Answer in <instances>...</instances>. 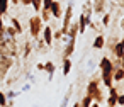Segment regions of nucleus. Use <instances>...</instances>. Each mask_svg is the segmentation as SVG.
Returning a JSON list of instances; mask_svg holds the SVG:
<instances>
[{"label":"nucleus","instance_id":"nucleus-20","mask_svg":"<svg viewBox=\"0 0 124 107\" xmlns=\"http://www.w3.org/2000/svg\"><path fill=\"white\" fill-rule=\"evenodd\" d=\"M110 53L114 54V58H117V60H119V58H121V56L124 54V48L121 46V43H117V44H116V46L112 48V51H110Z\"/></svg>","mask_w":124,"mask_h":107},{"label":"nucleus","instance_id":"nucleus-35","mask_svg":"<svg viewBox=\"0 0 124 107\" xmlns=\"http://www.w3.org/2000/svg\"><path fill=\"white\" fill-rule=\"evenodd\" d=\"M36 70H39V71H44V63H38V65H36Z\"/></svg>","mask_w":124,"mask_h":107},{"label":"nucleus","instance_id":"nucleus-5","mask_svg":"<svg viewBox=\"0 0 124 107\" xmlns=\"http://www.w3.org/2000/svg\"><path fill=\"white\" fill-rule=\"evenodd\" d=\"M41 34H43V41L46 43V46L48 48H51L53 46V26H48L46 24V27H43V31H41Z\"/></svg>","mask_w":124,"mask_h":107},{"label":"nucleus","instance_id":"nucleus-34","mask_svg":"<svg viewBox=\"0 0 124 107\" xmlns=\"http://www.w3.org/2000/svg\"><path fill=\"white\" fill-rule=\"evenodd\" d=\"M32 4V0H21V5H24V7H29Z\"/></svg>","mask_w":124,"mask_h":107},{"label":"nucleus","instance_id":"nucleus-8","mask_svg":"<svg viewBox=\"0 0 124 107\" xmlns=\"http://www.w3.org/2000/svg\"><path fill=\"white\" fill-rule=\"evenodd\" d=\"M75 48H77V41L68 39L65 43V48H63V58H71L73 53H75Z\"/></svg>","mask_w":124,"mask_h":107},{"label":"nucleus","instance_id":"nucleus-2","mask_svg":"<svg viewBox=\"0 0 124 107\" xmlns=\"http://www.w3.org/2000/svg\"><path fill=\"white\" fill-rule=\"evenodd\" d=\"M43 27H44V22L41 21L39 15L29 17V32H31V38H32V39H38V38L41 36Z\"/></svg>","mask_w":124,"mask_h":107},{"label":"nucleus","instance_id":"nucleus-15","mask_svg":"<svg viewBox=\"0 0 124 107\" xmlns=\"http://www.w3.org/2000/svg\"><path fill=\"white\" fill-rule=\"evenodd\" d=\"M71 68H73V61H71V58H63V68H61V73L66 76V75H70Z\"/></svg>","mask_w":124,"mask_h":107},{"label":"nucleus","instance_id":"nucleus-42","mask_svg":"<svg viewBox=\"0 0 124 107\" xmlns=\"http://www.w3.org/2000/svg\"><path fill=\"white\" fill-rule=\"evenodd\" d=\"M121 29H122V32H124V17L121 19Z\"/></svg>","mask_w":124,"mask_h":107},{"label":"nucleus","instance_id":"nucleus-13","mask_svg":"<svg viewBox=\"0 0 124 107\" xmlns=\"http://www.w3.org/2000/svg\"><path fill=\"white\" fill-rule=\"evenodd\" d=\"M44 71L48 73V80H53L54 71H56V65H54L53 61H46V63H44Z\"/></svg>","mask_w":124,"mask_h":107},{"label":"nucleus","instance_id":"nucleus-12","mask_svg":"<svg viewBox=\"0 0 124 107\" xmlns=\"http://www.w3.org/2000/svg\"><path fill=\"white\" fill-rule=\"evenodd\" d=\"M104 46H105V38L102 34H95V39L92 43V48L93 49H102Z\"/></svg>","mask_w":124,"mask_h":107},{"label":"nucleus","instance_id":"nucleus-17","mask_svg":"<svg viewBox=\"0 0 124 107\" xmlns=\"http://www.w3.org/2000/svg\"><path fill=\"white\" fill-rule=\"evenodd\" d=\"M10 26L17 31V34H22L24 32V27H22V24H21V21H17V17H10Z\"/></svg>","mask_w":124,"mask_h":107},{"label":"nucleus","instance_id":"nucleus-29","mask_svg":"<svg viewBox=\"0 0 124 107\" xmlns=\"http://www.w3.org/2000/svg\"><path fill=\"white\" fill-rule=\"evenodd\" d=\"M17 95H21V92H16V90H9V92H5L7 100H9V99H16Z\"/></svg>","mask_w":124,"mask_h":107},{"label":"nucleus","instance_id":"nucleus-32","mask_svg":"<svg viewBox=\"0 0 124 107\" xmlns=\"http://www.w3.org/2000/svg\"><path fill=\"white\" fill-rule=\"evenodd\" d=\"M41 2H43V7H41V9H46V10H49L51 4H53V0H41Z\"/></svg>","mask_w":124,"mask_h":107},{"label":"nucleus","instance_id":"nucleus-19","mask_svg":"<svg viewBox=\"0 0 124 107\" xmlns=\"http://www.w3.org/2000/svg\"><path fill=\"white\" fill-rule=\"evenodd\" d=\"M117 43H119V38H117V36H110L109 39H105V46H104V48H107L109 51H112V48H114Z\"/></svg>","mask_w":124,"mask_h":107},{"label":"nucleus","instance_id":"nucleus-26","mask_svg":"<svg viewBox=\"0 0 124 107\" xmlns=\"http://www.w3.org/2000/svg\"><path fill=\"white\" fill-rule=\"evenodd\" d=\"M39 12H41V15H39V17H41V21L48 24V22L51 21V14H49V10H46V9H41Z\"/></svg>","mask_w":124,"mask_h":107},{"label":"nucleus","instance_id":"nucleus-38","mask_svg":"<svg viewBox=\"0 0 124 107\" xmlns=\"http://www.w3.org/2000/svg\"><path fill=\"white\" fill-rule=\"evenodd\" d=\"M29 88H31V83H26V85L22 87V90H21V92H27Z\"/></svg>","mask_w":124,"mask_h":107},{"label":"nucleus","instance_id":"nucleus-37","mask_svg":"<svg viewBox=\"0 0 124 107\" xmlns=\"http://www.w3.org/2000/svg\"><path fill=\"white\" fill-rule=\"evenodd\" d=\"M119 68H124V54L119 58Z\"/></svg>","mask_w":124,"mask_h":107},{"label":"nucleus","instance_id":"nucleus-23","mask_svg":"<svg viewBox=\"0 0 124 107\" xmlns=\"http://www.w3.org/2000/svg\"><path fill=\"white\" fill-rule=\"evenodd\" d=\"M4 29H5V36H7V38H10V39H16V38L19 36V34H17V31H16L12 26H5Z\"/></svg>","mask_w":124,"mask_h":107},{"label":"nucleus","instance_id":"nucleus-18","mask_svg":"<svg viewBox=\"0 0 124 107\" xmlns=\"http://www.w3.org/2000/svg\"><path fill=\"white\" fill-rule=\"evenodd\" d=\"M9 7H10L9 0H0V17H4V15L9 14Z\"/></svg>","mask_w":124,"mask_h":107},{"label":"nucleus","instance_id":"nucleus-3","mask_svg":"<svg viewBox=\"0 0 124 107\" xmlns=\"http://www.w3.org/2000/svg\"><path fill=\"white\" fill-rule=\"evenodd\" d=\"M12 65H14V58H10V56H0V80L5 78V75L12 68Z\"/></svg>","mask_w":124,"mask_h":107},{"label":"nucleus","instance_id":"nucleus-36","mask_svg":"<svg viewBox=\"0 0 124 107\" xmlns=\"http://www.w3.org/2000/svg\"><path fill=\"white\" fill-rule=\"evenodd\" d=\"M9 2H10V5H14V7L21 5V0H9Z\"/></svg>","mask_w":124,"mask_h":107},{"label":"nucleus","instance_id":"nucleus-39","mask_svg":"<svg viewBox=\"0 0 124 107\" xmlns=\"http://www.w3.org/2000/svg\"><path fill=\"white\" fill-rule=\"evenodd\" d=\"M4 26H5V22H4V17H0V31L4 29Z\"/></svg>","mask_w":124,"mask_h":107},{"label":"nucleus","instance_id":"nucleus-14","mask_svg":"<svg viewBox=\"0 0 124 107\" xmlns=\"http://www.w3.org/2000/svg\"><path fill=\"white\" fill-rule=\"evenodd\" d=\"M82 14L87 15V17H92V15H93V5H92V0H87V2L82 5Z\"/></svg>","mask_w":124,"mask_h":107},{"label":"nucleus","instance_id":"nucleus-21","mask_svg":"<svg viewBox=\"0 0 124 107\" xmlns=\"http://www.w3.org/2000/svg\"><path fill=\"white\" fill-rule=\"evenodd\" d=\"M71 92H73V85H70V87H68V92L65 93V97H63V100H61V104H60V107H68V102H70Z\"/></svg>","mask_w":124,"mask_h":107},{"label":"nucleus","instance_id":"nucleus-33","mask_svg":"<svg viewBox=\"0 0 124 107\" xmlns=\"http://www.w3.org/2000/svg\"><path fill=\"white\" fill-rule=\"evenodd\" d=\"M117 105H122L124 107V93H119L117 95Z\"/></svg>","mask_w":124,"mask_h":107},{"label":"nucleus","instance_id":"nucleus-24","mask_svg":"<svg viewBox=\"0 0 124 107\" xmlns=\"http://www.w3.org/2000/svg\"><path fill=\"white\" fill-rule=\"evenodd\" d=\"M78 102H80V107H90V105H92V102H93V99H92L90 95H87V93H85V95L82 97V100H78Z\"/></svg>","mask_w":124,"mask_h":107},{"label":"nucleus","instance_id":"nucleus-28","mask_svg":"<svg viewBox=\"0 0 124 107\" xmlns=\"http://www.w3.org/2000/svg\"><path fill=\"white\" fill-rule=\"evenodd\" d=\"M32 9H34V12H39L41 10V7H43V2H41V0H32Z\"/></svg>","mask_w":124,"mask_h":107},{"label":"nucleus","instance_id":"nucleus-22","mask_svg":"<svg viewBox=\"0 0 124 107\" xmlns=\"http://www.w3.org/2000/svg\"><path fill=\"white\" fill-rule=\"evenodd\" d=\"M112 78H114V82H122L124 80V68H116Z\"/></svg>","mask_w":124,"mask_h":107},{"label":"nucleus","instance_id":"nucleus-9","mask_svg":"<svg viewBox=\"0 0 124 107\" xmlns=\"http://www.w3.org/2000/svg\"><path fill=\"white\" fill-rule=\"evenodd\" d=\"M78 34H83L85 31H87V27H88V24L92 22V17H87V15H83V14H80V17H78Z\"/></svg>","mask_w":124,"mask_h":107},{"label":"nucleus","instance_id":"nucleus-1","mask_svg":"<svg viewBox=\"0 0 124 107\" xmlns=\"http://www.w3.org/2000/svg\"><path fill=\"white\" fill-rule=\"evenodd\" d=\"M71 21H73V2L70 0V4H68L66 9L63 10V17H61V29H60V32H61L63 36L66 34V31H68Z\"/></svg>","mask_w":124,"mask_h":107},{"label":"nucleus","instance_id":"nucleus-44","mask_svg":"<svg viewBox=\"0 0 124 107\" xmlns=\"http://www.w3.org/2000/svg\"><path fill=\"white\" fill-rule=\"evenodd\" d=\"M119 43H121V46L124 48V38H122V39H119Z\"/></svg>","mask_w":124,"mask_h":107},{"label":"nucleus","instance_id":"nucleus-7","mask_svg":"<svg viewBox=\"0 0 124 107\" xmlns=\"http://www.w3.org/2000/svg\"><path fill=\"white\" fill-rule=\"evenodd\" d=\"M117 95H119V90L117 87H109V97H107V107H117Z\"/></svg>","mask_w":124,"mask_h":107},{"label":"nucleus","instance_id":"nucleus-27","mask_svg":"<svg viewBox=\"0 0 124 107\" xmlns=\"http://www.w3.org/2000/svg\"><path fill=\"white\" fill-rule=\"evenodd\" d=\"M110 21H112V14H109V12L102 14V26H104V27H109Z\"/></svg>","mask_w":124,"mask_h":107},{"label":"nucleus","instance_id":"nucleus-16","mask_svg":"<svg viewBox=\"0 0 124 107\" xmlns=\"http://www.w3.org/2000/svg\"><path fill=\"white\" fill-rule=\"evenodd\" d=\"M32 49H34V41H26L24 43V49H22V56L29 58L31 53H32Z\"/></svg>","mask_w":124,"mask_h":107},{"label":"nucleus","instance_id":"nucleus-25","mask_svg":"<svg viewBox=\"0 0 124 107\" xmlns=\"http://www.w3.org/2000/svg\"><path fill=\"white\" fill-rule=\"evenodd\" d=\"M92 99H93V102H99V104H102L104 100H105V97H104V93H102V88H99L93 95H92Z\"/></svg>","mask_w":124,"mask_h":107},{"label":"nucleus","instance_id":"nucleus-11","mask_svg":"<svg viewBox=\"0 0 124 107\" xmlns=\"http://www.w3.org/2000/svg\"><path fill=\"white\" fill-rule=\"evenodd\" d=\"M65 36H66L68 39L77 41V36H78V22H77V21H71V24H70V27H68V31H66Z\"/></svg>","mask_w":124,"mask_h":107},{"label":"nucleus","instance_id":"nucleus-43","mask_svg":"<svg viewBox=\"0 0 124 107\" xmlns=\"http://www.w3.org/2000/svg\"><path fill=\"white\" fill-rule=\"evenodd\" d=\"M71 107H80V102H73V105Z\"/></svg>","mask_w":124,"mask_h":107},{"label":"nucleus","instance_id":"nucleus-30","mask_svg":"<svg viewBox=\"0 0 124 107\" xmlns=\"http://www.w3.org/2000/svg\"><path fill=\"white\" fill-rule=\"evenodd\" d=\"M7 105V97H5V92L0 90V107H5Z\"/></svg>","mask_w":124,"mask_h":107},{"label":"nucleus","instance_id":"nucleus-4","mask_svg":"<svg viewBox=\"0 0 124 107\" xmlns=\"http://www.w3.org/2000/svg\"><path fill=\"white\" fill-rule=\"evenodd\" d=\"M49 14H51L53 19L61 21V17H63V9H61L60 0H53V4H51V7H49Z\"/></svg>","mask_w":124,"mask_h":107},{"label":"nucleus","instance_id":"nucleus-31","mask_svg":"<svg viewBox=\"0 0 124 107\" xmlns=\"http://www.w3.org/2000/svg\"><path fill=\"white\" fill-rule=\"evenodd\" d=\"M88 27H90V29L95 32V34H100V29H102V27H99L95 22H90V24H88Z\"/></svg>","mask_w":124,"mask_h":107},{"label":"nucleus","instance_id":"nucleus-41","mask_svg":"<svg viewBox=\"0 0 124 107\" xmlns=\"http://www.w3.org/2000/svg\"><path fill=\"white\" fill-rule=\"evenodd\" d=\"M90 107H100V104H99V102H92V105H90Z\"/></svg>","mask_w":124,"mask_h":107},{"label":"nucleus","instance_id":"nucleus-6","mask_svg":"<svg viewBox=\"0 0 124 107\" xmlns=\"http://www.w3.org/2000/svg\"><path fill=\"white\" fill-rule=\"evenodd\" d=\"M99 70H100V73H105V71H114L116 68H114V65H112V60H110L109 56H104V58L99 61Z\"/></svg>","mask_w":124,"mask_h":107},{"label":"nucleus","instance_id":"nucleus-40","mask_svg":"<svg viewBox=\"0 0 124 107\" xmlns=\"http://www.w3.org/2000/svg\"><path fill=\"white\" fill-rule=\"evenodd\" d=\"M114 4H117V5L122 7V5H124V0H114Z\"/></svg>","mask_w":124,"mask_h":107},{"label":"nucleus","instance_id":"nucleus-10","mask_svg":"<svg viewBox=\"0 0 124 107\" xmlns=\"http://www.w3.org/2000/svg\"><path fill=\"white\" fill-rule=\"evenodd\" d=\"M99 88H100V78L93 76V78L87 83V95H90V97H92V95H93Z\"/></svg>","mask_w":124,"mask_h":107}]
</instances>
